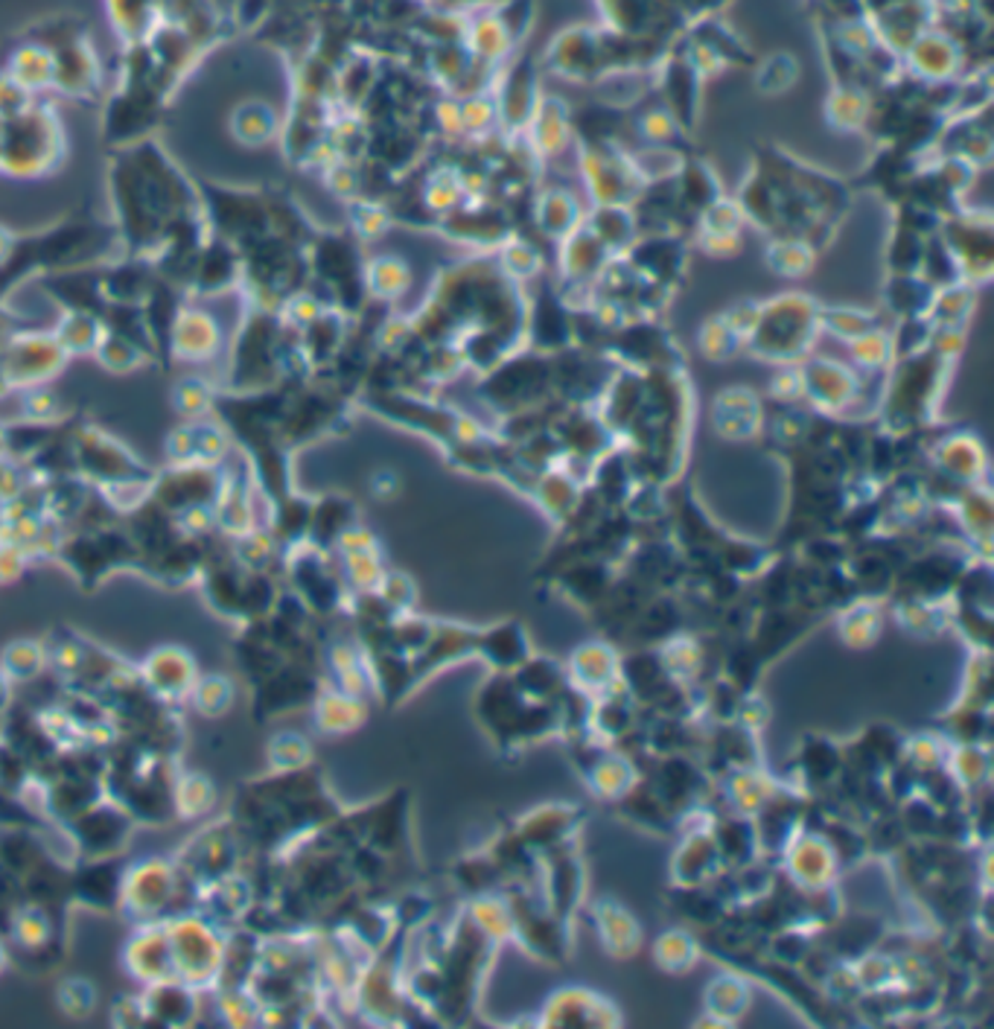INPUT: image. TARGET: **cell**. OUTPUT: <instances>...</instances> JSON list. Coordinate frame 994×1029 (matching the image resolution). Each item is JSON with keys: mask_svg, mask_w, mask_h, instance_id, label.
Segmentation results:
<instances>
[{"mask_svg": "<svg viewBox=\"0 0 994 1029\" xmlns=\"http://www.w3.org/2000/svg\"><path fill=\"white\" fill-rule=\"evenodd\" d=\"M7 959H10V954H7V948H3V942H0V971L7 968Z\"/></svg>", "mask_w": 994, "mask_h": 1029, "instance_id": "30", "label": "cell"}, {"mask_svg": "<svg viewBox=\"0 0 994 1029\" xmlns=\"http://www.w3.org/2000/svg\"><path fill=\"white\" fill-rule=\"evenodd\" d=\"M94 354L99 356L103 368H108V371H115V373H125V371H132V368H137L143 356L141 350L132 345V338L117 336V333L115 336H108L106 333Z\"/></svg>", "mask_w": 994, "mask_h": 1029, "instance_id": "21", "label": "cell"}, {"mask_svg": "<svg viewBox=\"0 0 994 1029\" xmlns=\"http://www.w3.org/2000/svg\"><path fill=\"white\" fill-rule=\"evenodd\" d=\"M62 149L53 117L38 111H21L0 120V169L15 176L45 172Z\"/></svg>", "mask_w": 994, "mask_h": 1029, "instance_id": "2", "label": "cell"}, {"mask_svg": "<svg viewBox=\"0 0 994 1029\" xmlns=\"http://www.w3.org/2000/svg\"><path fill=\"white\" fill-rule=\"evenodd\" d=\"M123 966L141 985L176 977L172 954H169L167 922H143L132 940L125 942Z\"/></svg>", "mask_w": 994, "mask_h": 1029, "instance_id": "7", "label": "cell"}, {"mask_svg": "<svg viewBox=\"0 0 994 1029\" xmlns=\"http://www.w3.org/2000/svg\"><path fill=\"white\" fill-rule=\"evenodd\" d=\"M132 828V814L120 805H99L94 802L82 814L71 819V840L73 849L85 858H115L129 840Z\"/></svg>", "mask_w": 994, "mask_h": 1029, "instance_id": "5", "label": "cell"}, {"mask_svg": "<svg viewBox=\"0 0 994 1029\" xmlns=\"http://www.w3.org/2000/svg\"><path fill=\"white\" fill-rule=\"evenodd\" d=\"M12 80L19 82L21 88H45L56 80V59L41 47H24L15 59H12Z\"/></svg>", "mask_w": 994, "mask_h": 1029, "instance_id": "18", "label": "cell"}, {"mask_svg": "<svg viewBox=\"0 0 994 1029\" xmlns=\"http://www.w3.org/2000/svg\"><path fill=\"white\" fill-rule=\"evenodd\" d=\"M176 406L178 411L184 415V418H202L207 415L211 408H214V394H211V385L202 380H195V376H187V380L178 382L176 388Z\"/></svg>", "mask_w": 994, "mask_h": 1029, "instance_id": "23", "label": "cell"}, {"mask_svg": "<svg viewBox=\"0 0 994 1029\" xmlns=\"http://www.w3.org/2000/svg\"><path fill=\"white\" fill-rule=\"evenodd\" d=\"M511 45H514V38H511V33L505 29L502 19L481 15L470 27L472 59H479V62H496V59H502V56L507 53V47Z\"/></svg>", "mask_w": 994, "mask_h": 1029, "instance_id": "17", "label": "cell"}, {"mask_svg": "<svg viewBox=\"0 0 994 1029\" xmlns=\"http://www.w3.org/2000/svg\"><path fill=\"white\" fill-rule=\"evenodd\" d=\"M178 893H181V872L169 861L149 858L134 863L132 870H123L120 884V905L134 922H160L167 910H172Z\"/></svg>", "mask_w": 994, "mask_h": 1029, "instance_id": "3", "label": "cell"}, {"mask_svg": "<svg viewBox=\"0 0 994 1029\" xmlns=\"http://www.w3.org/2000/svg\"><path fill=\"white\" fill-rule=\"evenodd\" d=\"M59 1006L71 1018H88L94 1006H97V992H94V985L88 980H64L59 985Z\"/></svg>", "mask_w": 994, "mask_h": 1029, "instance_id": "24", "label": "cell"}, {"mask_svg": "<svg viewBox=\"0 0 994 1029\" xmlns=\"http://www.w3.org/2000/svg\"><path fill=\"white\" fill-rule=\"evenodd\" d=\"M146 1020H160V1024H190L199 1009V989L181 983L178 977L160 980V983L143 985L141 992Z\"/></svg>", "mask_w": 994, "mask_h": 1029, "instance_id": "10", "label": "cell"}, {"mask_svg": "<svg viewBox=\"0 0 994 1029\" xmlns=\"http://www.w3.org/2000/svg\"><path fill=\"white\" fill-rule=\"evenodd\" d=\"M10 697H12V680L7 674H3V671H0V711L7 709V703H10Z\"/></svg>", "mask_w": 994, "mask_h": 1029, "instance_id": "29", "label": "cell"}, {"mask_svg": "<svg viewBox=\"0 0 994 1029\" xmlns=\"http://www.w3.org/2000/svg\"><path fill=\"white\" fill-rule=\"evenodd\" d=\"M10 258H12V237L0 228V266H3V263H10Z\"/></svg>", "mask_w": 994, "mask_h": 1029, "instance_id": "28", "label": "cell"}, {"mask_svg": "<svg viewBox=\"0 0 994 1029\" xmlns=\"http://www.w3.org/2000/svg\"><path fill=\"white\" fill-rule=\"evenodd\" d=\"M172 971L181 983L211 989L219 983L225 957L223 928L202 913H176L167 919Z\"/></svg>", "mask_w": 994, "mask_h": 1029, "instance_id": "1", "label": "cell"}, {"mask_svg": "<svg viewBox=\"0 0 994 1029\" xmlns=\"http://www.w3.org/2000/svg\"><path fill=\"white\" fill-rule=\"evenodd\" d=\"M120 884H123V870H117L111 858H91L76 881H71V889L88 905L111 907L120 905Z\"/></svg>", "mask_w": 994, "mask_h": 1029, "instance_id": "11", "label": "cell"}, {"mask_svg": "<svg viewBox=\"0 0 994 1029\" xmlns=\"http://www.w3.org/2000/svg\"><path fill=\"white\" fill-rule=\"evenodd\" d=\"M10 936L21 950L41 948L47 942H53V922H50V907L27 905L19 913H12Z\"/></svg>", "mask_w": 994, "mask_h": 1029, "instance_id": "15", "label": "cell"}, {"mask_svg": "<svg viewBox=\"0 0 994 1029\" xmlns=\"http://www.w3.org/2000/svg\"><path fill=\"white\" fill-rule=\"evenodd\" d=\"M406 280H409V272H406L400 260L394 258H380L368 268V284H371L373 292L382 295V298L400 295L403 289H406Z\"/></svg>", "mask_w": 994, "mask_h": 1029, "instance_id": "22", "label": "cell"}, {"mask_svg": "<svg viewBox=\"0 0 994 1029\" xmlns=\"http://www.w3.org/2000/svg\"><path fill=\"white\" fill-rule=\"evenodd\" d=\"M277 132V117L266 103H245L233 115V134L249 146L266 143Z\"/></svg>", "mask_w": 994, "mask_h": 1029, "instance_id": "19", "label": "cell"}, {"mask_svg": "<svg viewBox=\"0 0 994 1029\" xmlns=\"http://www.w3.org/2000/svg\"><path fill=\"white\" fill-rule=\"evenodd\" d=\"M172 805L187 819H202L214 811L216 788L202 773H184L172 788Z\"/></svg>", "mask_w": 994, "mask_h": 1029, "instance_id": "12", "label": "cell"}, {"mask_svg": "<svg viewBox=\"0 0 994 1029\" xmlns=\"http://www.w3.org/2000/svg\"><path fill=\"white\" fill-rule=\"evenodd\" d=\"M187 701L193 703V709L202 711L205 718H219V715L231 709L233 683L223 674H199Z\"/></svg>", "mask_w": 994, "mask_h": 1029, "instance_id": "16", "label": "cell"}, {"mask_svg": "<svg viewBox=\"0 0 994 1029\" xmlns=\"http://www.w3.org/2000/svg\"><path fill=\"white\" fill-rule=\"evenodd\" d=\"M106 336V330L99 324L91 312L73 310L64 315V321L59 324V333H56V342L64 347V354H94L97 345Z\"/></svg>", "mask_w": 994, "mask_h": 1029, "instance_id": "14", "label": "cell"}, {"mask_svg": "<svg viewBox=\"0 0 994 1029\" xmlns=\"http://www.w3.org/2000/svg\"><path fill=\"white\" fill-rule=\"evenodd\" d=\"M141 685L149 689L160 703H184L199 680L195 662L181 648H158L143 659Z\"/></svg>", "mask_w": 994, "mask_h": 1029, "instance_id": "6", "label": "cell"}, {"mask_svg": "<svg viewBox=\"0 0 994 1029\" xmlns=\"http://www.w3.org/2000/svg\"><path fill=\"white\" fill-rule=\"evenodd\" d=\"M64 359L68 354L56 336H19L0 350V380L33 388L62 371Z\"/></svg>", "mask_w": 994, "mask_h": 1029, "instance_id": "4", "label": "cell"}, {"mask_svg": "<svg viewBox=\"0 0 994 1029\" xmlns=\"http://www.w3.org/2000/svg\"><path fill=\"white\" fill-rule=\"evenodd\" d=\"M310 762V744L295 732H280L268 744V764L275 773H298Z\"/></svg>", "mask_w": 994, "mask_h": 1029, "instance_id": "20", "label": "cell"}, {"mask_svg": "<svg viewBox=\"0 0 994 1029\" xmlns=\"http://www.w3.org/2000/svg\"><path fill=\"white\" fill-rule=\"evenodd\" d=\"M223 342V330L216 319L205 310H184L178 312L172 321V350L178 359L187 362H207L214 359Z\"/></svg>", "mask_w": 994, "mask_h": 1029, "instance_id": "9", "label": "cell"}, {"mask_svg": "<svg viewBox=\"0 0 994 1029\" xmlns=\"http://www.w3.org/2000/svg\"><path fill=\"white\" fill-rule=\"evenodd\" d=\"M45 668L47 648H41V645L33 639L10 642V645L3 648V657H0V671L10 677L12 685L36 680V677L45 674Z\"/></svg>", "mask_w": 994, "mask_h": 1029, "instance_id": "13", "label": "cell"}, {"mask_svg": "<svg viewBox=\"0 0 994 1029\" xmlns=\"http://www.w3.org/2000/svg\"><path fill=\"white\" fill-rule=\"evenodd\" d=\"M770 260L781 275H800V272L811 266V251L797 240L776 242V249L770 251Z\"/></svg>", "mask_w": 994, "mask_h": 1029, "instance_id": "26", "label": "cell"}, {"mask_svg": "<svg viewBox=\"0 0 994 1029\" xmlns=\"http://www.w3.org/2000/svg\"><path fill=\"white\" fill-rule=\"evenodd\" d=\"M233 268H237L233 254H228V251H225V254L207 251V254H202V260H199V277H195V280L202 284V289H219V286L231 280Z\"/></svg>", "mask_w": 994, "mask_h": 1029, "instance_id": "25", "label": "cell"}, {"mask_svg": "<svg viewBox=\"0 0 994 1029\" xmlns=\"http://www.w3.org/2000/svg\"><path fill=\"white\" fill-rule=\"evenodd\" d=\"M907 64L924 82H945L962 68V47L939 29H924L905 50Z\"/></svg>", "mask_w": 994, "mask_h": 1029, "instance_id": "8", "label": "cell"}, {"mask_svg": "<svg viewBox=\"0 0 994 1029\" xmlns=\"http://www.w3.org/2000/svg\"><path fill=\"white\" fill-rule=\"evenodd\" d=\"M826 324L831 327V333H840V336H863V333H870L872 330V319L870 315H863V312H852V310H837L828 312Z\"/></svg>", "mask_w": 994, "mask_h": 1029, "instance_id": "27", "label": "cell"}]
</instances>
